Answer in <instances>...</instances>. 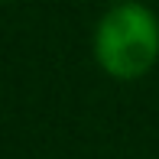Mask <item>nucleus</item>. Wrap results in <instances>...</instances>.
<instances>
[{
	"label": "nucleus",
	"instance_id": "obj_1",
	"mask_svg": "<svg viewBox=\"0 0 159 159\" xmlns=\"http://www.w3.org/2000/svg\"><path fill=\"white\" fill-rule=\"evenodd\" d=\"M94 55L107 75L120 81L143 78L159 59V23L140 3H120L101 20Z\"/></svg>",
	"mask_w": 159,
	"mask_h": 159
}]
</instances>
